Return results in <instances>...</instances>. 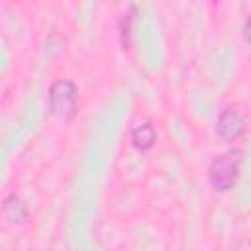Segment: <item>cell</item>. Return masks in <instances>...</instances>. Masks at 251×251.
<instances>
[{
  "label": "cell",
  "instance_id": "obj_3",
  "mask_svg": "<svg viewBox=\"0 0 251 251\" xmlns=\"http://www.w3.org/2000/svg\"><path fill=\"white\" fill-rule=\"evenodd\" d=\"M245 116L237 106H226L216 122V135L222 141H233L245 131Z\"/></svg>",
  "mask_w": 251,
  "mask_h": 251
},
{
  "label": "cell",
  "instance_id": "obj_6",
  "mask_svg": "<svg viewBox=\"0 0 251 251\" xmlns=\"http://www.w3.org/2000/svg\"><path fill=\"white\" fill-rule=\"evenodd\" d=\"M133 6L129 8V12L120 20V41L124 45V49L127 47V39H129V25H131V14H133Z\"/></svg>",
  "mask_w": 251,
  "mask_h": 251
},
{
  "label": "cell",
  "instance_id": "obj_1",
  "mask_svg": "<svg viewBox=\"0 0 251 251\" xmlns=\"http://www.w3.org/2000/svg\"><path fill=\"white\" fill-rule=\"evenodd\" d=\"M241 163H243V153L239 149H227L226 153L218 155L208 167V180L212 188L218 192L229 190L239 178Z\"/></svg>",
  "mask_w": 251,
  "mask_h": 251
},
{
  "label": "cell",
  "instance_id": "obj_7",
  "mask_svg": "<svg viewBox=\"0 0 251 251\" xmlns=\"http://www.w3.org/2000/svg\"><path fill=\"white\" fill-rule=\"evenodd\" d=\"M243 37H245L247 43H251V14L247 16V20L243 24Z\"/></svg>",
  "mask_w": 251,
  "mask_h": 251
},
{
  "label": "cell",
  "instance_id": "obj_2",
  "mask_svg": "<svg viewBox=\"0 0 251 251\" xmlns=\"http://www.w3.org/2000/svg\"><path fill=\"white\" fill-rule=\"evenodd\" d=\"M76 102H78V88L73 80L61 78L49 86V110L55 116L63 120H71L76 112Z\"/></svg>",
  "mask_w": 251,
  "mask_h": 251
},
{
  "label": "cell",
  "instance_id": "obj_4",
  "mask_svg": "<svg viewBox=\"0 0 251 251\" xmlns=\"http://www.w3.org/2000/svg\"><path fill=\"white\" fill-rule=\"evenodd\" d=\"M2 214L12 224H25L29 220V210H27V206L24 204V200L16 192H10L4 198V202H2Z\"/></svg>",
  "mask_w": 251,
  "mask_h": 251
},
{
  "label": "cell",
  "instance_id": "obj_5",
  "mask_svg": "<svg viewBox=\"0 0 251 251\" xmlns=\"http://www.w3.org/2000/svg\"><path fill=\"white\" fill-rule=\"evenodd\" d=\"M157 141V131L151 122H143L141 126L131 129V145L137 151H149Z\"/></svg>",
  "mask_w": 251,
  "mask_h": 251
}]
</instances>
